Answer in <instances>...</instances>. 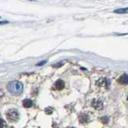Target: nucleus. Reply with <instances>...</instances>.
Instances as JSON below:
<instances>
[{
  "label": "nucleus",
  "mask_w": 128,
  "mask_h": 128,
  "mask_svg": "<svg viewBox=\"0 0 128 128\" xmlns=\"http://www.w3.org/2000/svg\"><path fill=\"white\" fill-rule=\"evenodd\" d=\"M0 18H1V17H0Z\"/></svg>",
  "instance_id": "15"
},
{
  "label": "nucleus",
  "mask_w": 128,
  "mask_h": 128,
  "mask_svg": "<svg viewBox=\"0 0 128 128\" xmlns=\"http://www.w3.org/2000/svg\"><path fill=\"white\" fill-rule=\"evenodd\" d=\"M22 105L24 107H31L32 106V101L29 99H25L22 101Z\"/></svg>",
  "instance_id": "8"
},
{
  "label": "nucleus",
  "mask_w": 128,
  "mask_h": 128,
  "mask_svg": "<svg viewBox=\"0 0 128 128\" xmlns=\"http://www.w3.org/2000/svg\"><path fill=\"white\" fill-rule=\"evenodd\" d=\"M119 82H120V83L124 84V85L127 84L128 83V75L127 74H123L122 76L120 77L119 79Z\"/></svg>",
  "instance_id": "5"
},
{
  "label": "nucleus",
  "mask_w": 128,
  "mask_h": 128,
  "mask_svg": "<svg viewBox=\"0 0 128 128\" xmlns=\"http://www.w3.org/2000/svg\"><path fill=\"white\" fill-rule=\"evenodd\" d=\"M70 128H74V127H70Z\"/></svg>",
  "instance_id": "14"
},
{
  "label": "nucleus",
  "mask_w": 128,
  "mask_h": 128,
  "mask_svg": "<svg viewBox=\"0 0 128 128\" xmlns=\"http://www.w3.org/2000/svg\"><path fill=\"white\" fill-rule=\"evenodd\" d=\"M64 86H65V83H64V82L63 80H58L56 81L55 84V89L59 90V91H60V90H62L64 88Z\"/></svg>",
  "instance_id": "4"
},
{
  "label": "nucleus",
  "mask_w": 128,
  "mask_h": 128,
  "mask_svg": "<svg viewBox=\"0 0 128 128\" xmlns=\"http://www.w3.org/2000/svg\"><path fill=\"white\" fill-rule=\"evenodd\" d=\"M92 106L95 110H101L103 107V103L99 99H95L92 102Z\"/></svg>",
  "instance_id": "3"
},
{
  "label": "nucleus",
  "mask_w": 128,
  "mask_h": 128,
  "mask_svg": "<svg viewBox=\"0 0 128 128\" xmlns=\"http://www.w3.org/2000/svg\"><path fill=\"white\" fill-rule=\"evenodd\" d=\"M28 1H33V2H35V0H28Z\"/></svg>",
  "instance_id": "13"
},
{
  "label": "nucleus",
  "mask_w": 128,
  "mask_h": 128,
  "mask_svg": "<svg viewBox=\"0 0 128 128\" xmlns=\"http://www.w3.org/2000/svg\"><path fill=\"white\" fill-rule=\"evenodd\" d=\"M113 12L116 14H127L128 8L127 7H124V8H119L113 10Z\"/></svg>",
  "instance_id": "6"
},
{
  "label": "nucleus",
  "mask_w": 128,
  "mask_h": 128,
  "mask_svg": "<svg viewBox=\"0 0 128 128\" xmlns=\"http://www.w3.org/2000/svg\"><path fill=\"white\" fill-rule=\"evenodd\" d=\"M6 23H9V21H0V25L1 24H6Z\"/></svg>",
  "instance_id": "12"
},
{
  "label": "nucleus",
  "mask_w": 128,
  "mask_h": 128,
  "mask_svg": "<svg viewBox=\"0 0 128 128\" xmlns=\"http://www.w3.org/2000/svg\"><path fill=\"white\" fill-rule=\"evenodd\" d=\"M6 119H8V121L10 122H17L18 119H19V115H18V112L15 109H10L6 111Z\"/></svg>",
  "instance_id": "2"
},
{
  "label": "nucleus",
  "mask_w": 128,
  "mask_h": 128,
  "mask_svg": "<svg viewBox=\"0 0 128 128\" xmlns=\"http://www.w3.org/2000/svg\"><path fill=\"white\" fill-rule=\"evenodd\" d=\"M47 63V61H42L41 63H38L37 64V66H43V65H44L45 63Z\"/></svg>",
  "instance_id": "11"
},
{
  "label": "nucleus",
  "mask_w": 128,
  "mask_h": 128,
  "mask_svg": "<svg viewBox=\"0 0 128 128\" xmlns=\"http://www.w3.org/2000/svg\"><path fill=\"white\" fill-rule=\"evenodd\" d=\"M7 90L12 95H18L23 91V86L18 81H11L7 84Z\"/></svg>",
  "instance_id": "1"
},
{
  "label": "nucleus",
  "mask_w": 128,
  "mask_h": 128,
  "mask_svg": "<svg viewBox=\"0 0 128 128\" xmlns=\"http://www.w3.org/2000/svg\"><path fill=\"white\" fill-rule=\"evenodd\" d=\"M89 116L87 115H85V114H83V115H81L80 116H79V122L81 123H87L88 121H89Z\"/></svg>",
  "instance_id": "7"
},
{
  "label": "nucleus",
  "mask_w": 128,
  "mask_h": 128,
  "mask_svg": "<svg viewBox=\"0 0 128 128\" xmlns=\"http://www.w3.org/2000/svg\"><path fill=\"white\" fill-rule=\"evenodd\" d=\"M101 121L103 122V123H107L108 121H109V118L107 117V116H104V117H103L101 119Z\"/></svg>",
  "instance_id": "10"
},
{
  "label": "nucleus",
  "mask_w": 128,
  "mask_h": 128,
  "mask_svg": "<svg viewBox=\"0 0 128 128\" xmlns=\"http://www.w3.org/2000/svg\"><path fill=\"white\" fill-rule=\"evenodd\" d=\"M0 128H6V123L2 119H0Z\"/></svg>",
  "instance_id": "9"
}]
</instances>
